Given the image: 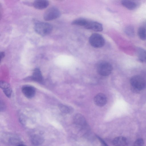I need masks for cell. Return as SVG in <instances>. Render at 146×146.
Returning <instances> with one entry per match:
<instances>
[{"mask_svg": "<svg viewBox=\"0 0 146 146\" xmlns=\"http://www.w3.org/2000/svg\"><path fill=\"white\" fill-rule=\"evenodd\" d=\"M22 91L24 95L28 98L34 96L35 94V90L33 87L29 85H25L22 88Z\"/></svg>", "mask_w": 146, "mask_h": 146, "instance_id": "9c48e42d", "label": "cell"}, {"mask_svg": "<svg viewBox=\"0 0 146 146\" xmlns=\"http://www.w3.org/2000/svg\"><path fill=\"white\" fill-rule=\"evenodd\" d=\"M32 79L38 82H41L42 81V77L41 72L38 68L34 69L31 77Z\"/></svg>", "mask_w": 146, "mask_h": 146, "instance_id": "4fadbf2b", "label": "cell"}, {"mask_svg": "<svg viewBox=\"0 0 146 146\" xmlns=\"http://www.w3.org/2000/svg\"><path fill=\"white\" fill-rule=\"evenodd\" d=\"M89 41L92 46L97 48L102 47L105 43V40L103 36L97 33H93L90 36Z\"/></svg>", "mask_w": 146, "mask_h": 146, "instance_id": "277c9868", "label": "cell"}, {"mask_svg": "<svg viewBox=\"0 0 146 146\" xmlns=\"http://www.w3.org/2000/svg\"><path fill=\"white\" fill-rule=\"evenodd\" d=\"M6 109V106L4 102L2 101H0V111L1 112L5 111Z\"/></svg>", "mask_w": 146, "mask_h": 146, "instance_id": "603a6c76", "label": "cell"}, {"mask_svg": "<svg viewBox=\"0 0 146 146\" xmlns=\"http://www.w3.org/2000/svg\"><path fill=\"white\" fill-rule=\"evenodd\" d=\"M33 144L35 145H39L42 144L44 141L43 137L40 135H33L31 139Z\"/></svg>", "mask_w": 146, "mask_h": 146, "instance_id": "5bb4252c", "label": "cell"}, {"mask_svg": "<svg viewBox=\"0 0 146 146\" xmlns=\"http://www.w3.org/2000/svg\"><path fill=\"white\" fill-rule=\"evenodd\" d=\"M112 143L114 146H127L128 141L125 137L120 136L115 137L113 140Z\"/></svg>", "mask_w": 146, "mask_h": 146, "instance_id": "8fae6325", "label": "cell"}, {"mask_svg": "<svg viewBox=\"0 0 146 146\" xmlns=\"http://www.w3.org/2000/svg\"><path fill=\"white\" fill-rule=\"evenodd\" d=\"M17 146H26L25 145H23V144H19L18 145H17Z\"/></svg>", "mask_w": 146, "mask_h": 146, "instance_id": "4316f807", "label": "cell"}, {"mask_svg": "<svg viewBox=\"0 0 146 146\" xmlns=\"http://www.w3.org/2000/svg\"><path fill=\"white\" fill-rule=\"evenodd\" d=\"M138 59L142 62L146 63V51L141 48H139L137 50Z\"/></svg>", "mask_w": 146, "mask_h": 146, "instance_id": "9a60e30c", "label": "cell"}, {"mask_svg": "<svg viewBox=\"0 0 146 146\" xmlns=\"http://www.w3.org/2000/svg\"><path fill=\"white\" fill-rule=\"evenodd\" d=\"M145 25H146V22H145Z\"/></svg>", "mask_w": 146, "mask_h": 146, "instance_id": "83f0119b", "label": "cell"}, {"mask_svg": "<svg viewBox=\"0 0 146 146\" xmlns=\"http://www.w3.org/2000/svg\"><path fill=\"white\" fill-rule=\"evenodd\" d=\"M88 21L84 19L79 18L73 21L72 22V24L84 27Z\"/></svg>", "mask_w": 146, "mask_h": 146, "instance_id": "d6986e66", "label": "cell"}, {"mask_svg": "<svg viewBox=\"0 0 146 146\" xmlns=\"http://www.w3.org/2000/svg\"><path fill=\"white\" fill-rule=\"evenodd\" d=\"M60 15V13L58 9L52 7L45 11L43 15V18L46 21H50L59 17Z\"/></svg>", "mask_w": 146, "mask_h": 146, "instance_id": "5b68a950", "label": "cell"}, {"mask_svg": "<svg viewBox=\"0 0 146 146\" xmlns=\"http://www.w3.org/2000/svg\"><path fill=\"white\" fill-rule=\"evenodd\" d=\"M94 100L96 105L102 107L104 106L106 104L107 99L105 94L100 93L95 96Z\"/></svg>", "mask_w": 146, "mask_h": 146, "instance_id": "ba28073f", "label": "cell"}, {"mask_svg": "<svg viewBox=\"0 0 146 146\" xmlns=\"http://www.w3.org/2000/svg\"><path fill=\"white\" fill-rule=\"evenodd\" d=\"M122 5L127 9L131 10H134L138 7V4L134 1L123 0L121 1Z\"/></svg>", "mask_w": 146, "mask_h": 146, "instance_id": "30bf717a", "label": "cell"}, {"mask_svg": "<svg viewBox=\"0 0 146 146\" xmlns=\"http://www.w3.org/2000/svg\"><path fill=\"white\" fill-rule=\"evenodd\" d=\"M5 56V53L4 52H1L0 53V57H1V60L2 58H3Z\"/></svg>", "mask_w": 146, "mask_h": 146, "instance_id": "484cf974", "label": "cell"}, {"mask_svg": "<svg viewBox=\"0 0 146 146\" xmlns=\"http://www.w3.org/2000/svg\"><path fill=\"white\" fill-rule=\"evenodd\" d=\"M0 86L1 88L3 90L10 88V84L7 82L4 81H0Z\"/></svg>", "mask_w": 146, "mask_h": 146, "instance_id": "ffe728a7", "label": "cell"}, {"mask_svg": "<svg viewBox=\"0 0 146 146\" xmlns=\"http://www.w3.org/2000/svg\"><path fill=\"white\" fill-rule=\"evenodd\" d=\"M49 4V2L46 0H36L33 3V5L35 8L41 9L47 7Z\"/></svg>", "mask_w": 146, "mask_h": 146, "instance_id": "7c38bea8", "label": "cell"}, {"mask_svg": "<svg viewBox=\"0 0 146 146\" xmlns=\"http://www.w3.org/2000/svg\"><path fill=\"white\" fill-rule=\"evenodd\" d=\"M74 123L81 129H84L87 127V124L84 116L80 113L76 114L74 117Z\"/></svg>", "mask_w": 146, "mask_h": 146, "instance_id": "8992f818", "label": "cell"}, {"mask_svg": "<svg viewBox=\"0 0 146 146\" xmlns=\"http://www.w3.org/2000/svg\"><path fill=\"white\" fill-rule=\"evenodd\" d=\"M58 106L60 110L64 113H71L73 111V109L71 107L62 104H59Z\"/></svg>", "mask_w": 146, "mask_h": 146, "instance_id": "2e32d148", "label": "cell"}, {"mask_svg": "<svg viewBox=\"0 0 146 146\" xmlns=\"http://www.w3.org/2000/svg\"><path fill=\"white\" fill-rule=\"evenodd\" d=\"M34 29L38 34L44 36L49 34L52 32V27L48 23L37 22L35 23Z\"/></svg>", "mask_w": 146, "mask_h": 146, "instance_id": "6da1fadb", "label": "cell"}, {"mask_svg": "<svg viewBox=\"0 0 146 146\" xmlns=\"http://www.w3.org/2000/svg\"><path fill=\"white\" fill-rule=\"evenodd\" d=\"M96 69L100 74L102 76H107L111 73L113 68L109 63L105 61H101L97 63Z\"/></svg>", "mask_w": 146, "mask_h": 146, "instance_id": "7a4b0ae2", "label": "cell"}, {"mask_svg": "<svg viewBox=\"0 0 146 146\" xmlns=\"http://www.w3.org/2000/svg\"><path fill=\"white\" fill-rule=\"evenodd\" d=\"M138 35L140 38L142 40H146V29L143 27L139 28L138 31Z\"/></svg>", "mask_w": 146, "mask_h": 146, "instance_id": "ac0fdd59", "label": "cell"}, {"mask_svg": "<svg viewBox=\"0 0 146 146\" xmlns=\"http://www.w3.org/2000/svg\"><path fill=\"white\" fill-rule=\"evenodd\" d=\"M130 82L132 86L138 90H142L146 87L145 81L141 75L133 76L130 79Z\"/></svg>", "mask_w": 146, "mask_h": 146, "instance_id": "3957f363", "label": "cell"}, {"mask_svg": "<svg viewBox=\"0 0 146 146\" xmlns=\"http://www.w3.org/2000/svg\"><path fill=\"white\" fill-rule=\"evenodd\" d=\"M97 137L100 142L101 146H108L107 143L101 138L98 136Z\"/></svg>", "mask_w": 146, "mask_h": 146, "instance_id": "cb8c5ba5", "label": "cell"}, {"mask_svg": "<svg viewBox=\"0 0 146 146\" xmlns=\"http://www.w3.org/2000/svg\"><path fill=\"white\" fill-rule=\"evenodd\" d=\"M84 27L86 29L96 31H101L103 29L102 25L101 23L93 21L88 20Z\"/></svg>", "mask_w": 146, "mask_h": 146, "instance_id": "52a82bcc", "label": "cell"}, {"mask_svg": "<svg viewBox=\"0 0 146 146\" xmlns=\"http://www.w3.org/2000/svg\"><path fill=\"white\" fill-rule=\"evenodd\" d=\"M141 75L143 78L146 85V71L143 72Z\"/></svg>", "mask_w": 146, "mask_h": 146, "instance_id": "d4e9b609", "label": "cell"}, {"mask_svg": "<svg viewBox=\"0 0 146 146\" xmlns=\"http://www.w3.org/2000/svg\"><path fill=\"white\" fill-rule=\"evenodd\" d=\"M144 141L143 139L139 138L135 142L134 146H144Z\"/></svg>", "mask_w": 146, "mask_h": 146, "instance_id": "44dd1931", "label": "cell"}, {"mask_svg": "<svg viewBox=\"0 0 146 146\" xmlns=\"http://www.w3.org/2000/svg\"><path fill=\"white\" fill-rule=\"evenodd\" d=\"M3 92L5 95L8 98H10L12 93V90L11 88L3 90Z\"/></svg>", "mask_w": 146, "mask_h": 146, "instance_id": "7402d4cb", "label": "cell"}, {"mask_svg": "<svg viewBox=\"0 0 146 146\" xmlns=\"http://www.w3.org/2000/svg\"><path fill=\"white\" fill-rule=\"evenodd\" d=\"M124 32L125 34L129 37H133L135 35L134 28L131 25L126 26L124 29Z\"/></svg>", "mask_w": 146, "mask_h": 146, "instance_id": "e0dca14e", "label": "cell"}]
</instances>
